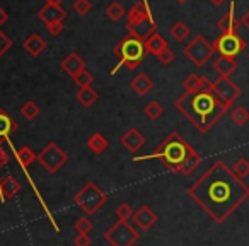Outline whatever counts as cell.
I'll return each instance as SVG.
<instances>
[{"label":"cell","instance_id":"cell-23","mask_svg":"<svg viewBox=\"0 0 249 246\" xmlns=\"http://www.w3.org/2000/svg\"><path fill=\"white\" fill-rule=\"evenodd\" d=\"M145 46H147V52L154 53L156 57L159 55L160 52H164L166 48H169L166 39L160 35H157V33H154L152 36H149V38L145 39Z\"/></svg>","mask_w":249,"mask_h":246},{"label":"cell","instance_id":"cell-33","mask_svg":"<svg viewBox=\"0 0 249 246\" xmlns=\"http://www.w3.org/2000/svg\"><path fill=\"white\" fill-rule=\"evenodd\" d=\"M106 16L111 19V21H120L121 18L124 16V9L120 2H113L106 7Z\"/></svg>","mask_w":249,"mask_h":246},{"label":"cell","instance_id":"cell-15","mask_svg":"<svg viewBox=\"0 0 249 246\" xmlns=\"http://www.w3.org/2000/svg\"><path fill=\"white\" fill-rule=\"evenodd\" d=\"M18 130V121L12 120L4 110H0V146Z\"/></svg>","mask_w":249,"mask_h":246},{"label":"cell","instance_id":"cell-4","mask_svg":"<svg viewBox=\"0 0 249 246\" xmlns=\"http://www.w3.org/2000/svg\"><path fill=\"white\" fill-rule=\"evenodd\" d=\"M147 53V46L140 36L130 33L124 39H121L116 46H114V55L118 57L120 63L118 67L126 65L130 70L137 69V67L142 63V60L145 58Z\"/></svg>","mask_w":249,"mask_h":246},{"label":"cell","instance_id":"cell-32","mask_svg":"<svg viewBox=\"0 0 249 246\" xmlns=\"http://www.w3.org/2000/svg\"><path fill=\"white\" fill-rule=\"evenodd\" d=\"M143 113H145V116L150 118V120H157L159 116H162L164 108L160 106L157 101H150V103L145 104V108H143Z\"/></svg>","mask_w":249,"mask_h":246},{"label":"cell","instance_id":"cell-16","mask_svg":"<svg viewBox=\"0 0 249 246\" xmlns=\"http://www.w3.org/2000/svg\"><path fill=\"white\" fill-rule=\"evenodd\" d=\"M213 69L218 77H231L237 70V60L229 58V57H218L213 62Z\"/></svg>","mask_w":249,"mask_h":246},{"label":"cell","instance_id":"cell-37","mask_svg":"<svg viewBox=\"0 0 249 246\" xmlns=\"http://www.w3.org/2000/svg\"><path fill=\"white\" fill-rule=\"evenodd\" d=\"M90 7H92V5H90L89 0H75V2H73V11L79 16H86L87 12L90 11Z\"/></svg>","mask_w":249,"mask_h":246},{"label":"cell","instance_id":"cell-20","mask_svg":"<svg viewBox=\"0 0 249 246\" xmlns=\"http://www.w3.org/2000/svg\"><path fill=\"white\" fill-rule=\"evenodd\" d=\"M24 50L31 57H39L46 50V41L39 35H31L24 41Z\"/></svg>","mask_w":249,"mask_h":246},{"label":"cell","instance_id":"cell-34","mask_svg":"<svg viewBox=\"0 0 249 246\" xmlns=\"http://www.w3.org/2000/svg\"><path fill=\"white\" fill-rule=\"evenodd\" d=\"M73 82L79 86V89H84V87H90L94 82V77L90 72H87V70H82V72L79 74L77 77H73Z\"/></svg>","mask_w":249,"mask_h":246},{"label":"cell","instance_id":"cell-5","mask_svg":"<svg viewBox=\"0 0 249 246\" xmlns=\"http://www.w3.org/2000/svg\"><path fill=\"white\" fill-rule=\"evenodd\" d=\"M107 195L97 187L94 181H87L75 195H73V204L80 207L87 215H94L106 205Z\"/></svg>","mask_w":249,"mask_h":246},{"label":"cell","instance_id":"cell-19","mask_svg":"<svg viewBox=\"0 0 249 246\" xmlns=\"http://www.w3.org/2000/svg\"><path fill=\"white\" fill-rule=\"evenodd\" d=\"M147 18H149V14H147V11H145V5H143V4H137L135 7L130 11V14H128L130 33L135 31V29H139V26H142L143 22H147Z\"/></svg>","mask_w":249,"mask_h":246},{"label":"cell","instance_id":"cell-25","mask_svg":"<svg viewBox=\"0 0 249 246\" xmlns=\"http://www.w3.org/2000/svg\"><path fill=\"white\" fill-rule=\"evenodd\" d=\"M183 86H184V91H186L188 94L200 93L201 87H203V77L198 76V74H190V76L184 79Z\"/></svg>","mask_w":249,"mask_h":246},{"label":"cell","instance_id":"cell-10","mask_svg":"<svg viewBox=\"0 0 249 246\" xmlns=\"http://www.w3.org/2000/svg\"><path fill=\"white\" fill-rule=\"evenodd\" d=\"M212 91H213L215 96L229 108H231L232 104H234V101L239 99L242 94L241 87H239L231 77H218V79L212 84Z\"/></svg>","mask_w":249,"mask_h":246},{"label":"cell","instance_id":"cell-26","mask_svg":"<svg viewBox=\"0 0 249 246\" xmlns=\"http://www.w3.org/2000/svg\"><path fill=\"white\" fill-rule=\"evenodd\" d=\"M36 159H38V156L33 152L31 147L24 146V147H21V149L18 151V163L21 164L22 168H29Z\"/></svg>","mask_w":249,"mask_h":246},{"label":"cell","instance_id":"cell-28","mask_svg":"<svg viewBox=\"0 0 249 246\" xmlns=\"http://www.w3.org/2000/svg\"><path fill=\"white\" fill-rule=\"evenodd\" d=\"M231 120L234 121L237 127H244L249 121V111L244 106H235L231 111Z\"/></svg>","mask_w":249,"mask_h":246},{"label":"cell","instance_id":"cell-42","mask_svg":"<svg viewBox=\"0 0 249 246\" xmlns=\"http://www.w3.org/2000/svg\"><path fill=\"white\" fill-rule=\"evenodd\" d=\"M7 163H9V154L2 149V146H0V170H2V168H5V164H7Z\"/></svg>","mask_w":249,"mask_h":246},{"label":"cell","instance_id":"cell-2","mask_svg":"<svg viewBox=\"0 0 249 246\" xmlns=\"http://www.w3.org/2000/svg\"><path fill=\"white\" fill-rule=\"evenodd\" d=\"M176 108L203 133L208 132L227 113V110H231L215 96L213 91H200L195 94L184 93L176 101Z\"/></svg>","mask_w":249,"mask_h":246},{"label":"cell","instance_id":"cell-30","mask_svg":"<svg viewBox=\"0 0 249 246\" xmlns=\"http://www.w3.org/2000/svg\"><path fill=\"white\" fill-rule=\"evenodd\" d=\"M39 113H41V110H39V106L35 103V101H28V103H24L21 108V114L29 121L36 120V118L39 116Z\"/></svg>","mask_w":249,"mask_h":246},{"label":"cell","instance_id":"cell-21","mask_svg":"<svg viewBox=\"0 0 249 246\" xmlns=\"http://www.w3.org/2000/svg\"><path fill=\"white\" fill-rule=\"evenodd\" d=\"M130 87H132L139 96H145V94L154 87V80L150 79L147 74H139V76L130 82Z\"/></svg>","mask_w":249,"mask_h":246},{"label":"cell","instance_id":"cell-49","mask_svg":"<svg viewBox=\"0 0 249 246\" xmlns=\"http://www.w3.org/2000/svg\"><path fill=\"white\" fill-rule=\"evenodd\" d=\"M248 58H249V55H248Z\"/></svg>","mask_w":249,"mask_h":246},{"label":"cell","instance_id":"cell-41","mask_svg":"<svg viewBox=\"0 0 249 246\" xmlns=\"http://www.w3.org/2000/svg\"><path fill=\"white\" fill-rule=\"evenodd\" d=\"M73 246H90L89 234H77L73 238Z\"/></svg>","mask_w":249,"mask_h":246},{"label":"cell","instance_id":"cell-46","mask_svg":"<svg viewBox=\"0 0 249 246\" xmlns=\"http://www.w3.org/2000/svg\"><path fill=\"white\" fill-rule=\"evenodd\" d=\"M210 2H212V4L215 5V7H218V5H222V4H224L225 0H210Z\"/></svg>","mask_w":249,"mask_h":246},{"label":"cell","instance_id":"cell-24","mask_svg":"<svg viewBox=\"0 0 249 246\" xmlns=\"http://www.w3.org/2000/svg\"><path fill=\"white\" fill-rule=\"evenodd\" d=\"M97 97H99V94L92 87H84V89H79V93H77V101L86 108L92 106L97 101Z\"/></svg>","mask_w":249,"mask_h":246},{"label":"cell","instance_id":"cell-48","mask_svg":"<svg viewBox=\"0 0 249 246\" xmlns=\"http://www.w3.org/2000/svg\"><path fill=\"white\" fill-rule=\"evenodd\" d=\"M0 197H2V193H0Z\"/></svg>","mask_w":249,"mask_h":246},{"label":"cell","instance_id":"cell-44","mask_svg":"<svg viewBox=\"0 0 249 246\" xmlns=\"http://www.w3.org/2000/svg\"><path fill=\"white\" fill-rule=\"evenodd\" d=\"M241 24L244 26V28H248V29H249V11L246 12L244 16H242V19H241Z\"/></svg>","mask_w":249,"mask_h":246},{"label":"cell","instance_id":"cell-43","mask_svg":"<svg viewBox=\"0 0 249 246\" xmlns=\"http://www.w3.org/2000/svg\"><path fill=\"white\" fill-rule=\"evenodd\" d=\"M7 19H9V14L4 11V9L0 7V28H2V26H4L5 22H7Z\"/></svg>","mask_w":249,"mask_h":246},{"label":"cell","instance_id":"cell-45","mask_svg":"<svg viewBox=\"0 0 249 246\" xmlns=\"http://www.w3.org/2000/svg\"><path fill=\"white\" fill-rule=\"evenodd\" d=\"M62 2L63 0H46V4H50V5H60Z\"/></svg>","mask_w":249,"mask_h":246},{"label":"cell","instance_id":"cell-6","mask_svg":"<svg viewBox=\"0 0 249 246\" xmlns=\"http://www.w3.org/2000/svg\"><path fill=\"white\" fill-rule=\"evenodd\" d=\"M109 246H133L140 239V232L128 221L118 219L109 229L103 234Z\"/></svg>","mask_w":249,"mask_h":246},{"label":"cell","instance_id":"cell-11","mask_svg":"<svg viewBox=\"0 0 249 246\" xmlns=\"http://www.w3.org/2000/svg\"><path fill=\"white\" fill-rule=\"evenodd\" d=\"M133 221H135V224L139 226L142 231H149V229L159 221V217H157V214L150 207L142 205V207L133 214Z\"/></svg>","mask_w":249,"mask_h":246},{"label":"cell","instance_id":"cell-40","mask_svg":"<svg viewBox=\"0 0 249 246\" xmlns=\"http://www.w3.org/2000/svg\"><path fill=\"white\" fill-rule=\"evenodd\" d=\"M48 26V33L50 35H53V36H58L60 33L63 31V22L62 21H58V22H50V24H46Z\"/></svg>","mask_w":249,"mask_h":246},{"label":"cell","instance_id":"cell-38","mask_svg":"<svg viewBox=\"0 0 249 246\" xmlns=\"http://www.w3.org/2000/svg\"><path fill=\"white\" fill-rule=\"evenodd\" d=\"M12 46V41L9 39V36L4 31H0V57L5 55L9 52V48Z\"/></svg>","mask_w":249,"mask_h":246},{"label":"cell","instance_id":"cell-1","mask_svg":"<svg viewBox=\"0 0 249 246\" xmlns=\"http://www.w3.org/2000/svg\"><path fill=\"white\" fill-rule=\"evenodd\" d=\"M186 193L212 221L224 224L249 198V187L224 161H215Z\"/></svg>","mask_w":249,"mask_h":246},{"label":"cell","instance_id":"cell-17","mask_svg":"<svg viewBox=\"0 0 249 246\" xmlns=\"http://www.w3.org/2000/svg\"><path fill=\"white\" fill-rule=\"evenodd\" d=\"M39 19H41L43 22H46V24H50V22H58V21H63V18H65V11H63L60 5H50L46 4L45 7L39 11Z\"/></svg>","mask_w":249,"mask_h":246},{"label":"cell","instance_id":"cell-27","mask_svg":"<svg viewBox=\"0 0 249 246\" xmlns=\"http://www.w3.org/2000/svg\"><path fill=\"white\" fill-rule=\"evenodd\" d=\"M203 163V159H201V156L196 152V151H193V152L190 154V157L186 159V163H184L183 170H181V174H184V176H190L191 173H193L195 170H196L200 164Z\"/></svg>","mask_w":249,"mask_h":246},{"label":"cell","instance_id":"cell-9","mask_svg":"<svg viewBox=\"0 0 249 246\" xmlns=\"http://www.w3.org/2000/svg\"><path fill=\"white\" fill-rule=\"evenodd\" d=\"M213 43L207 41L203 36H196L190 45L184 48V55L191 60L196 67H203L213 57Z\"/></svg>","mask_w":249,"mask_h":246},{"label":"cell","instance_id":"cell-39","mask_svg":"<svg viewBox=\"0 0 249 246\" xmlns=\"http://www.w3.org/2000/svg\"><path fill=\"white\" fill-rule=\"evenodd\" d=\"M157 58H159V62L162 63V65H169V63H173V60H174L173 50L166 48L164 52H160L159 55H157Z\"/></svg>","mask_w":249,"mask_h":246},{"label":"cell","instance_id":"cell-12","mask_svg":"<svg viewBox=\"0 0 249 246\" xmlns=\"http://www.w3.org/2000/svg\"><path fill=\"white\" fill-rule=\"evenodd\" d=\"M120 142L126 151H130V152H137V151H140V147L145 144V137H143L142 132H139L137 129H130L128 132L121 137Z\"/></svg>","mask_w":249,"mask_h":246},{"label":"cell","instance_id":"cell-47","mask_svg":"<svg viewBox=\"0 0 249 246\" xmlns=\"http://www.w3.org/2000/svg\"><path fill=\"white\" fill-rule=\"evenodd\" d=\"M178 4H184V2H188V0H176Z\"/></svg>","mask_w":249,"mask_h":246},{"label":"cell","instance_id":"cell-31","mask_svg":"<svg viewBox=\"0 0 249 246\" xmlns=\"http://www.w3.org/2000/svg\"><path fill=\"white\" fill-rule=\"evenodd\" d=\"M232 171L237 178L244 180V178L249 176V161L246 157H241V159L235 161V164L232 166Z\"/></svg>","mask_w":249,"mask_h":246},{"label":"cell","instance_id":"cell-29","mask_svg":"<svg viewBox=\"0 0 249 246\" xmlns=\"http://www.w3.org/2000/svg\"><path fill=\"white\" fill-rule=\"evenodd\" d=\"M169 33H171V36L176 39V41H184V39L190 36V28H188L183 21H178L176 24L169 29Z\"/></svg>","mask_w":249,"mask_h":246},{"label":"cell","instance_id":"cell-14","mask_svg":"<svg viewBox=\"0 0 249 246\" xmlns=\"http://www.w3.org/2000/svg\"><path fill=\"white\" fill-rule=\"evenodd\" d=\"M62 69L73 79V77L79 76L82 70H86V62H84L77 53H70V55H67L65 58H63Z\"/></svg>","mask_w":249,"mask_h":246},{"label":"cell","instance_id":"cell-50","mask_svg":"<svg viewBox=\"0 0 249 246\" xmlns=\"http://www.w3.org/2000/svg\"><path fill=\"white\" fill-rule=\"evenodd\" d=\"M0 180H2V178H0Z\"/></svg>","mask_w":249,"mask_h":246},{"label":"cell","instance_id":"cell-13","mask_svg":"<svg viewBox=\"0 0 249 246\" xmlns=\"http://www.w3.org/2000/svg\"><path fill=\"white\" fill-rule=\"evenodd\" d=\"M234 9H235V5L231 4L229 11L225 12V14L220 18V21L217 22V28L222 31V35H224V33H237L239 26H241V21H239L237 16H235Z\"/></svg>","mask_w":249,"mask_h":246},{"label":"cell","instance_id":"cell-22","mask_svg":"<svg viewBox=\"0 0 249 246\" xmlns=\"http://www.w3.org/2000/svg\"><path fill=\"white\" fill-rule=\"evenodd\" d=\"M87 147H89L90 152H94L96 156H101L107 149V139L103 133H92L89 137V140H87Z\"/></svg>","mask_w":249,"mask_h":246},{"label":"cell","instance_id":"cell-36","mask_svg":"<svg viewBox=\"0 0 249 246\" xmlns=\"http://www.w3.org/2000/svg\"><path fill=\"white\" fill-rule=\"evenodd\" d=\"M116 217L118 219H121V221H128L130 217H133V214H135V212H133V208L130 207L128 204H121V205H118L116 207Z\"/></svg>","mask_w":249,"mask_h":246},{"label":"cell","instance_id":"cell-7","mask_svg":"<svg viewBox=\"0 0 249 246\" xmlns=\"http://www.w3.org/2000/svg\"><path fill=\"white\" fill-rule=\"evenodd\" d=\"M246 48V39L241 38L237 33H224L213 41V50L220 57H229V58H235L241 55Z\"/></svg>","mask_w":249,"mask_h":246},{"label":"cell","instance_id":"cell-3","mask_svg":"<svg viewBox=\"0 0 249 246\" xmlns=\"http://www.w3.org/2000/svg\"><path fill=\"white\" fill-rule=\"evenodd\" d=\"M193 147L183 139L178 132H173L152 154H145V156L135 157V161H147V159H157L164 164L167 171L171 173H181L184 163L193 152Z\"/></svg>","mask_w":249,"mask_h":246},{"label":"cell","instance_id":"cell-8","mask_svg":"<svg viewBox=\"0 0 249 246\" xmlns=\"http://www.w3.org/2000/svg\"><path fill=\"white\" fill-rule=\"evenodd\" d=\"M38 161H39V164L48 171V173L55 174L56 171L63 166V164H67L69 156H67L65 151L60 149L58 144L50 142L48 146H46L45 149L38 154Z\"/></svg>","mask_w":249,"mask_h":246},{"label":"cell","instance_id":"cell-35","mask_svg":"<svg viewBox=\"0 0 249 246\" xmlns=\"http://www.w3.org/2000/svg\"><path fill=\"white\" fill-rule=\"evenodd\" d=\"M73 229L77 231V234H89V232L92 231V222H90V219H87V217H80L75 221Z\"/></svg>","mask_w":249,"mask_h":246},{"label":"cell","instance_id":"cell-18","mask_svg":"<svg viewBox=\"0 0 249 246\" xmlns=\"http://www.w3.org/2000/svg\"><path fill=\"white\" fill-rule=\"evenodd\" d=\"M21 188H22L21 183L12 176L2 178V180H0V193H2V198H4V200L14 198L16 195L21 191Z\"/></svg>","mask_w":249,"mask_h":246}]
</instances>
